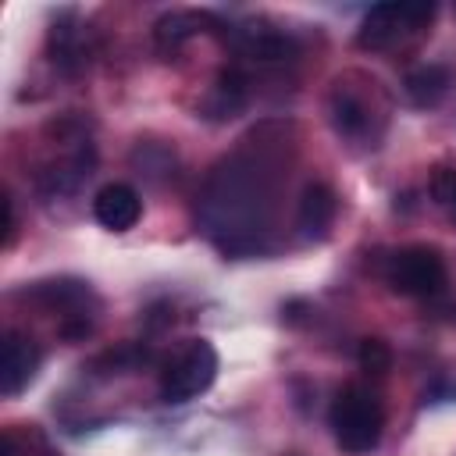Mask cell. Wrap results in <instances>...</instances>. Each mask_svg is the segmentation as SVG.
Segmentation results:
<instances>
[{
	"mask_svg": "<svg viewBox=\"0 0 456 456\" xmlns=\"http://www.w3.org/2000/svg\"><path fill=\"white\" fill-rule=\"evenodd\" d=\"M39 360H43L39 346L25 331L7 328L4 331V346H0V392L11 399L21 388H28V381L39 370Z\"/></svg>",
	"mask_w": 456,
	"mask_h": 456,
	"instance_id": "cell-8",
	"label": "cell"
},
{
	"mask_svg": "<svg viewBox=\"0 0 456 456\" xmlns=\"http://www.w3.org/2000/svg\"><path fill=\"white\" fill-rule=\"evenodd\" d=\"M214 28H221V21L210 11H171L153 25V36H157V46L167 53V50H178L196 32H214Z\"/></svg>",
	"mask_w": 456,
	"mask_h": 456,
	"instance_id": "cell-13",
	"label": "cell"
},
{
	"mask_svg": "<svg viewBox=\"0 0 456 456\" xmlns=\"http://www.w3.org/2000/svg\"><path fill=\"white\" fill-rule=\"evenodd\" d=\"M431 200L456 221V164H438L431 175Z\"/></svg>",
	"mask_w": 456,
	"mask_h": 456,
	"instance_id": "cell-16",
	"label": "cell"
},
{
	"mask_svg": "<svg viewBox=\"0 0 456 456\" xmlns=\"http://www.w3.org/2000/svg\"><path fill=\"white\" fill-rule=\"evenodd\" d=\"M289 164L292 125L285 121H264L239 150L214 164L196 203V221L224 256H256L271 249Z\"/></svg>",
	"mask_w": 456,
	"mask_h": 456,
	"instance_id": "cell-1",
	"label": "cell"
},
{
	"mask_svg": "<svg viewBox=\"0 0 456 456\" xmlns=\"http://www.w3.org/2000/svg\"><path fill=\"white\" fill-rule=\"evenodd\" d=\"M142 214V200L125 182H107L93 200V217L110 232H128Z\"/></svg>",
	"mask_w": 456,
	"mask_h": 456,
	"instance_id": "cell-10",
	"label": "cell"
},
{
	"mask_svg": "<svg viewBox=\"0 0 456 456\" xmlns=\"http://www.w3.org/2000/svg\"><path fill=\"white\" fill-rule=\"evenodd\" d=\"M356 363H360V370H367V374H385V370L392 367V349H388V342H381V338H363L360 349H356Z\"/></svg>",
	"mask_w": 456,
	"mask_h": 456,
	"instance_id": "cell-17",
	"label": "cell"
},
{
	"mask_svg": "<svg viewBox=\"0 0 456 456\" xmlns=\"http://www.w3.org/2000/svg\"><path fill=\"white\" fill-rule=\"evenodd\" d=\"M435 18V4H378L363 14L360 32H356V46L381 53L392 46H403L406 39L420 36Z\"/></svg>",
	"mask_w": 456,
	"mask_h": 456,
	"instance_id": "cell-5",
	"label": "cell"
},
{
	"mask_svg": "<svg viewBox=\"0 0 456 456\" xmlns=\"http://www.w3.org/2000/svg\"><path fill=\"white\" fill-rule=\"evenodd\" d=\"M249 86H253L249 71H246L242 64H228V68L214 78V86H210V93H207V100H203L207 118H235V114L249 103Z\"/></svg>",
	"mask_w": 456,
	"mask_h": 456,
	"instance_id": "cell-12",
	"label": "cell"
},
{
	"mask_svg": "<svg viewBox=\"0 0 456 456\" xmlns=\"http://www.w3.org/2000/svg\"><path fill=\"white\" fill-rule=\"evenodd\" d=\"M445 260L435 246H403L385 260V281L399 296L428 299L445 289Z\"/></svg>",
	"mask_w": 456,
	"mask_h": 456,
	"instance_id": "cell-6",
	"label": "cell"
},
{
	"mask_svg": "<svg viewBox=\"0 0 456 456\" xmlns=\"http://www.w3.org/2000/svg\"><path fill=\"white\" fill-rule=\"evenodd\" d=\"M75 14L64 11V18L53 21L50 36H46V50H50V61L64 71V75H78L86 64H89V43H86V32L71 21Z\"/></svg>",
	"mask_w": 456,
	"mask_h": 456,
	"instance_id": "cell-11",
	"label": "cell"
},
{
	"mask_svg": "<svg viewBox=\"0 0 456 456\" xmlns=\"http://www.w3.org/2000/svg\"><path fill=\"white\" fill-rule=\"evenodd\" d=\"M150 360H153V353L142 342H121V346L100 353L93 360V370H100V374H132V370H139Z\"/></svg>",
	"mask_w": 456,
	"mask_h": 456,
	"instance_id": "cell-15",
	"label": "cell"
},
{
	"mask_svg": "<svg viewBox=\"0 0 456 456\" xmlns=\"http://www.w3.org/2000/svg\"><path fill=\"white\" fill-rule=\"evenodd\" d=\"M328 424H331V435H335V445L349 456H363L370 449H378L381 442V431H385V406L381 399L360 385V381H349L335 392L331 399V410H328Z\"/></svg>",
	"mask_w": 456,
	"mask_h": 456,
	"instance_id": "cell-3",
	"label": "cell"
},
{
	"mask_svg": "<svg viewBox=\"0 0 456 456\" xmlns=\"http://www.w3.org/2000/svg\"><path fill=\"white\" fill-rule=\"evenodd\" d=\"M14 242V200L4 192V246Z\"/></svg>",
	"mask_w": 456,
	"mask_h": 456,
	"instance_id": "cell-19",
	"label": "cell"
},
{
	"mask_svg": "<svg viewBox=\"0 0 456 456\" xmlns=\"http://www.w3.org/2000/svg\"><path fill=\"white\" fill-rule=\"evenodd\" d=\"M338 214V196L328 182H306L296 203V228L306 239H324Z\"/></svg>",
	"mask_w": 456,
	"mask_h": 456,
	"instance_id": "cell-9",
	"label": "cell"
},
{
	"mask_svg": "<svg viewBox=\"0 0 456 456\" xmlns=\"http://www.w3.org/2000/svg\"><path fill=\"white\" fill-rule=\"evenodd\" d=\"M328 121L338 139L349 146H378L388 125V96L378 86V78L363 71H346L331 78L328 89Z\"/></svg>",
	"mask_w": 456,
	"mask_h": 456,
	"instance_id": "cell-2",
	"label": "cell"
},
{
	"mask_svg": "<svg viewBox=\"0 0 456 456\" xmlns=\"http://www.w3.org/2000/svg\"><path fill=\"white\" fill-rule=\"evenodd\" d=\"M224 43L239 57V64L256 68H285L299 61V39L281 28H260V25H228Z\"/></svg>",
	"mask_w": 456,
	"mask_h": 456,
	"instance_id": "cell-7",
	"label": "cell"
},
{
	"mask_svg": "<svg viewBox=\"0 0 456 456\" xmlns=\"http://www.w3.org/2000/svg\"><path fill=\"white\" fill-rule=\"evenodd\" d=\"M452 86V75L445 64H420L403 78V89L413 107H438Z\"/></svg>",
	"mask_w": 456,
	"mask_h": 456,
	"instance_id": "cell-14",
	"label": "cell"
},
{
	"mask_svg": "<svg viewBox=\"0 0 456 456\" xmlns=\"http://www.w3.org/2000/svg\"><path fill=\"white\" fill-rule=\"evenodd\" d=\"M36 449H43V438L36 431H28V435H21L18 428H7L4 431L0 456H36Z\"/></svg>",
	"mask_w": 456,
	"mask_h": 456,
	"instance_id": "cell-18",
	"label": "cell"
},
{
	"mask_svg": "<svg viewBox=\"0 0 456 456\" xmlns=\"http://www.w3.org/2000/svg\"><path fill=\"white\" fill-rule=\"evenodd\" d=\"M217 349L207 338H189L160 363V399L164 403H189L203 395L217 378Z\"/></svg>",
	"mask_w": 456,
	"mask_h": 456,
	"instance_id": "cell-4",
	"label": "cell"
}]
</instances>
